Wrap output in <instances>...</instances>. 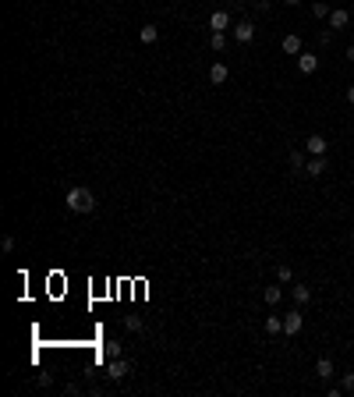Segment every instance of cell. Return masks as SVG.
Instances as JSON below:
<instances>
[{
	"mask_svg": "<svg viewBox=\"0 0 354 397\" xmlns=\"http://www.w3.org/2000/svg\"><path fill=\"white\" fill-rule=\"evenodd\" d=\"M64 202H68L71 213H89V209L96 206V195H92L85 184H78V188H71L68 195H64Z\"/></svg>",
	"mask_w": 354,
	"mask_h": 397,
	"instance_id": "obj_1",
	"label": "cell"
},
{
	"mask_svg": "<svg viewBox=\"0 0 354 397\" xmlns=\"http://www.w3.org/2000/svg\"><path fill=\"white\" fill-rule=\"evenodd\" d=\"M128 373H131V362H128V358H121V355L110 358V365H106V376H110V380H124Z\"/></svg>",
	"mask_w": 354,
	"mask_h": 397,
	"instance_id": "obj_2",
	"label": "cell"
},
{
	"mask_svg": "<svg viewBox=\"0 0 354 397\" xmlns=\"http://www.w3.org/2000/svg\"><path fill=\"white\" fill-rule=\"evenodd\" d=\"M234 39H237V43H252V39H255V25H252V21H237V25H234Z\"/></svg>",
	"mask_w": 354,
	"mask_h": 397,
	"instance_id": "obj_3",
	"label": "cell"
},
{
	"mask_svg": "<svg viewBox=\"0 0 354 397\" xmlns=\"http://www.w3.org/2000/svg\"><path fill=\"white\" fill-rule=\"evenodd\" d=\"M297 71H301V75H315V71H319V57H312V54H297Z\"/></svg>",
	"mask_w": 354,
	"mask_h": 397,
	"instance_id": "obj_4",
	"label": "cell"
},
{
	"mask_svg": "<svg viewBox=\"0 0 354 397\" xmlns=\"http://www.w3.org/2000/svg\"><path fill=\"white\" fill-rule=\"evenodd\" d=\"M305 149H308L312 156H326V139H322V135H308V139H305Z\"/></svg>",
	"mask_w": 354,
	"mask_h": 397,
	"instance_id": "obj_5",
	"label": "cell"
},
{
	"mask_svg": "<svg viewBox=\"0 0 354 397\" xmlns=\"http://www.w3.org/2000/svg\"><path fill=\"white\" fill-rule=\"evenodd\" d=\"M209 29H212V32L230 29V14H227V11H212V14H209Z\"/></svg>",
	"mask_w": 354,
	"mask_h": 397,
	"instance_id": "obj_6",
	"label": "cell"
},
{
	"mask_svg": "<svg viewBox=\"0 0 354 397\" xmlns=\"http://www.w3.org/2000/svg\"><path fill=\"white\" fill-rule=\"evenodd\" d=\"M301 323H305L301 312H287V316H283V333H287V337H294V333L301 330Z\"/></svg>",
	"mask_w": 354,
	"mask_h": 397,
	"instance_id": "obj_7",
	"label": "cell"
},
{
	"mask_svg": "<svg viewBox=\"0 0 354 397\" xmlns=\"http://www.w3.org/2000/svg\"><path fill=\"white\" fill-rule=\"evenodd\" d=\"M347 21H351V14H347L344 7L330 11V29H333V32H337V29H347Z\"/></svg>",
	"mask_w": 354,
	"mask_h": 397,
	"instance_id": "obj_8",
	"label": "cell"
},
{
	"mask_svg": "<svg viewBox=\"0 0 354 397\" xmlns=\"http://www.w3.org/2000/svg\"><path fill=\"white\" fill-rule=\"evenodd\" d=\"M227 78H230V68H227V64H212L209 68V82L212 85H223Z\"/></svg>",
	"mask_w": 354,
	"mask_h": 397,
	"instance_id": "obj_9",
	"label": "cell"
},
{
	"mask_svg": "<svg viewBox=\"0 0 354 397\" xmlns=\"http://www.w3.org/2000/svg\"><path fill=\"white\" fill-rule=\"evenodd\" d=\"M305 174H308V177H319V174H326V156L308 160V163H305Z\"/></svg>",
	"mask_w": 354,
	"mask_h": 397,
	"instance_id": "obj_10",
	"label": "cell"
},
{
	"mask_svg": "<svg viewBox=\"0 0 354 397\" xmlns=\"http://www.w3.org/2000/svg\"><path fill=\"white\" fill-rule=\"evenodd\" d=\"M262 298H266V305H280V298H283L280 284H269V287L262 291Z\"/></svg>",
	"mask_w": 354,
	"mask_h": 397,
	"instance_id": "obj_11",
	"label": "cell"
},
{
	"mask_svg": "<svg viewBox=\"0 0 354 397\" xmlns=\"http://www.w3.org/2000/svg\"><path fill=\"white\" fill-rule=\"evenodd\" d=\"M139 39H142V43H156V39H159V29H156V25H142Z\"/></svg>",
	"mask_w": 354,
	"mask_h": 397,
	"instance_id": "obj_12",
	"label": "cell"
},
{
	"mask_svg": "<svg viewBox=\"0 0 354 397\" xmlns=\"http://www.w3.org/2000/svg\"><path fill=\"white\" fill-rule=\"evenodd\" d=\"M308 298H312V291H308V284H294V302H297V305H305Z\"/></svg>",
	"mask_w": 354,
	"mask_h": 397,
	"instance_id": "obj_13",
	"label": "cell"
},
{
	"mask_svg": "<svg viewBox=\"0 0 354 397\" xmlns=\"http://www.w3.org/2000/svg\"><path fill=\"white\" fill-rule=\"evenodd\" d=\"M315 373H319L322 380H330V376H333V362H330V358H319V362H315Z\"/></svg>",
	"mask_w": 354,
	"mask_h": 397,
	"instance_id": "obj_14",
	"label": "cell"
},
{
	"mask_svg": "<svg viewBox=\"0 0 354 397\" xmlns=\"http://www.w3.org/2000/svg\"><path fill=\"white\" fill-rule=\"evenodd\" d=\"M283 54H301V39H297V36H287V39H283Z\"/></svg>",
	"mask_w": 354,
	"mask_h": 397,
	"instance_id": "obj_15",
	"label": "cell"
},
{
	"mask_svg": "<svg viewBox=\"0 0 354 397\" xmlns=\"http://www.w3.org/2000/svg\"><path fill=\"white\" fill-rule=\"evenodd\" d=\"M266 333H283V319L280 316H269V319H266Z\"/></svg>",
	"mask_w": 354,
	"mask_h": 397,
	"instance_id": "obj_16",
	"label": "cell"
},
{
	"mask_svg": "<svg viewBox=\"0 0 354 397\" xmlns=\"http://www.w3.org/2000/svg\"><path fill=\"white\" fill-rule=\"evenodd\" d=\"M312 14H315V18H330V7L319 0V4H312Z\"/></svg>",
	"mask_w": 354,
	"mask_h": 397,
	"instance_id": "obj_17",
	"label": "cell"
},
{
	"mask_svg": "<svg viewBox=\"0 0 354 397\" xmlns=\"http://www.w3.org/2000/svg\"><path fill=\"white\" fill-rule=\"evenodd\" d=\"M212 50H223V46H227V36H223V32H212Z\"/></svg>",
	"mask_w": 354,
	"mask_h": 397,
	"instance_id": "obj_18",
	"label": "cell"
},
{
	"mask_svg": "<svg viewBox=\"0 0 354 397\" xmlns=\"http://www.w3.org/2000/svg\"><path fill=\"white\" fill-rule=\"evenodd\" d=\"M124 326H128V330H135V333H139V330H142V316H124Z\"/></svg>",
	"mask_w": 354,
	"mask_h": 397,
	"instance_id": "obj_19",
	"label": "cell"
},
{
	"mask_svg": "<svg viewBox=\"0 0 354 397\" xmlns=\"http://www.w3.org/2000/svg\"><path fill=\"white\" fill-rule=\"evenodd\" d=\"M103 355H110V358H117V355H121V344H114V340H110V344L103 348Z\"/></svg>",
	"mask_w": 354,
	"mask_h": 397,
	"instance_id": "obj_20",
	"label": "cell"
},
{
	"mask_svg": "<svg viewBox=\"0 0 354 397\" xmlns=\"http://www.w3.org/2000/svg\"><path fill=\"white\" fill-rule=\"evenodd\" d=\"M290 167L301 170V167H305V156H301V153H290Z\"/></svg>",
	"mask_w": 354,
	"mask_h": 397,
	"instance_id": "obj_21",
	"label": "cell"
},
{
	"mask_svg": "<svg viewBox=\"0 0 354 397\" xmlns=\"http://www.w3.org/2000/svg\"><path fill=\"white\" fill-rule=\"evenodd\" d=\"M277 280H283V284L290 280V266H277Z\"/></svg>",
	"mask_w": 354,
	"mask_h": 397,
	"instance_id": "obj_22",
	"label": "cell"
},
{
	"mask_svg": "<svg viewBox=\"0 0 354 397\" xmlns=\"http://www.w3.org/2000/svg\"><path fill=\"white\" fill-rule=\"evenodd\" d=\"M344 390H354V373H347V376H344Z\"/></svg>",
	"mask_w": 354,
	"mask_h": 397,
	"instance_id": "obj_23",
	"label": "cell"
},
{
	"mask_svg": "<svg viewBox=\"0 0 354 397\" xmlns=\"http://www.w3.org/2000/svg\"><path fill=\"white\" fill-rule=\"evenodd\" d=\"M347 103H354V85H351V89H347Z\"/></svg>",
	"mask_w": 354,
	"mask_h": 397,
	"instance_id": "obj_24",
	"label": "cell"
},
{
	"mask_svg": "<svg viewBox=\"0 0 354 397\" xmlns=\"http://www.w3.org/2000/svg\"><path fill=\"white\" fill-rule=\"evenodd\" d=\"M347 61H354V46H347Z\"/></svg>",
	"mask_w": 354,
	"mask_h": 397,
	"instance_id": "obj_25",
	"label": "cell"
},
{
	"mask_svg": "<svg viewBox=\"0 0 354 397\" xmlns=\"http://www.w3.org/2000/svg\"><path fill=\"white\" fill-rule=\"evenodd\" d=\"M283 4H290V7H294V4H301V0H283Z\"/></svg>",
	"mask_w": 354,
	"mask_h": 397,
	"instance_id": "obj_26",
	"label": "cell"
}]
</instances>
